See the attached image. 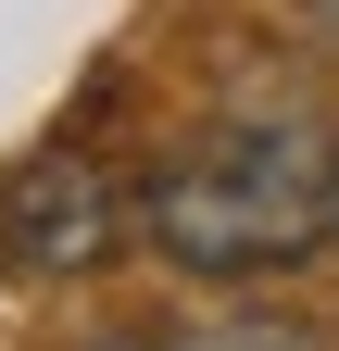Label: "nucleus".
I'll use <instances>...</instances> for the list:
<instances>
[{
  "label": "nucleus",
  "mask_w": 339,
  "mask_h": 351,
  "mask_svg": "<svg viewBox=\"0 0 339 351\" xmlns=\"http://www.w3.org/2000/svg\"><path fill=\"white\" fill-rule=\"evenodd\" d=\"M327 226H339V138L302 101H251L201 125L139 189V239L176 276H277V263L327 251Z\"/></svg>",
  "instance_id": "1"
},
{
  "label": "nucleus",
  "mask_w": 339,
  "mask_h": 351,
  "mask_svg": "<svg viewBox=\"0 0 339 351\" xmlns=\"http://www.w3.org/2000/svg\"><path fill=\"white\" fill-rule=\"evenodd\" d=\"M139 239V176H126L101 138H38L13 176H0V276L25 289H63V276H101V263Z\"/></svg>",
  "instance_id": "2"
},
{
  "label": "nucleus",
  "mask_w": 339,
  "mask_h": 351,
  "mask_svg": "<svg viewBox=\"0 0 339 351\" xmlns=\"http://www.w3.org/2000/svg\"><path fill=\"white\" fill-rule=\"evenodd\" d=\"M302 25H314V38H327V51H339V0H302Z\"/></svg>",
  "instance_id": "3"
},
{
  "label": "nucleus",
  "mask_w": 339,
  "mask_h": 351,
  "mask_svg": "<svg viewBox=\"0 0 339 351\" xmlns=\"http://www.w3.org/2000/svg\"><path fill=\"white\" fill-rule=\"evenodd\" d=\"M101 351H163V339H101Z\"/></svg>",
  "instance_id": "4"
},
{
  "label": "nucleus",
  "mask_w": 339,
  "mask_h": 351,
  "mask_svg": "<svg viewBox=\"0 0 339 351\" xmlns=\"http://www.w3.org/2000/svg\"><path fill=\"white\" fill-rule=\"evenodd\" d=\"M327 251H339V226H327Z\"/></svg>",
  "instance_id": "5"
}]
</instances>
